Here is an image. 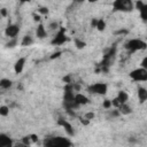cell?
Returning <instances> with one entry per match:
<instances>
[{"mask_svg": "<svg viewBox=\"0 0 147 147\" xmlns=\"http://www.w3.org/2000/svg\"><path fill=\"white\" fill-rule=\"evenodd\" d=\"M11 85H13V82H11L10 79H8V78H2V79L0 80V87L3 88V90L10 88Z\"/></svg>", "mask_w": 147, "mask_h": 147, "instance_id": "2e32d148", "label": "cell"}, {"mask_svg": "<svg viewBox=\"0 0 147 147\" xmlns=\"http://www.w3.org/2000/svg\"><path fill=\"white\" fill-rule=\"evenodd\" d=\"M30 137H31V141H32V142L38 141V136H36V134H30Z\"/></svg>", "mask_w": 147, "mask_h": 147, "instance_id": "d590c367", "label": "cell"}, {"mask_svg": "<svg viewBox=\"0 0 147 147\" xmlns=\"http://www.w3.org/2000/svg\"><path fill=\"white\" fill-rule=\"evenodd\" d=\"M129 76L134 82H147V70L144 68H137L130 71Z\"/></svg>", "mask_w": 147, "mask_h": 147, "instance_id": "5b68a950", "label": "cell"}, {"mask_svg": "<svg viewBox=\"0 0 147 147\" xmlns=\"http://www.w3.org/2000/svg\"><path fill=\"white\" fill-rule=\"evenodd\" d=\"M57 124L64 129V131L67 132V134H68L69 137H72V136L75 134V131H74V127H72V125H71V124H70L68 121H65L64 118L60 117V118L57 119Z\"/></svg>", "mask_w": 147, "mask_h": 147, "instance_id": "9c48e42d", "label": "cell"}, {"mask_svg": "<svg viewBox=\"0 0 147 147\" xmlns=\"http://www.w3.org/2000/svg\"><path fill=\"white\" fill-rule=\"evenodd\" d=\"M96 23H98V18H93L92 22H91V25L95 28V26H96Z\"/></svg>", "mask_w": 147, "mask_h": 147, "instance_id": "8d00e7d4", "label": "cell"}, {"mask_svg": "<svg viewBox=\"0 0 147 147\" xmlns=\"http://www.w3.org/2000/svg\"><path fill=\"white\" fill-rule=\"evenodd\" d=\"M141 68H144V69H146L147 70V56L146 57H144L142 59V61H141Z\"/></svg>", "mask_w": 147, "mask_h": 147, "instance_id": "f1b7e54d", "label": "cell"}, {"mask_svg": "<svg viewBox=\"0 0 147 147\" xmlns=\"http://www.w3.org/2000/svg\"><path fill=\"white\" fill-rule=\"evenodd\" d=\"M38 13H40V14H48V8L47 7H40L39 9H38Z\"/></svg>", "mask_w": 147, "mask_h": 147, "instance_id": "484cf974", "label": "cell"}, {"mask_svg": "<svg viewBox=\"0 0 147 147\" xmlns=\"http://www.w3.org/2000/svg\"><path fill=\"white\" fill-rule=\"evenodd\" d=\"M85 118H86V119H88V121H91L92 118H94V113H92V111L86 113V114H85Z\"/></svg>", "mask_w": 147, "mask_h": 147, "instance_id": "83f0119b", "label": "cell"}, {"mask_svg": "<svg viewBox=\"0 0 147 147\" xmlns=\"http://www.w3.org/2000/svg\"><path fill=\"white\" fill-rule=\"evenodd\" d=\"M75 101H76V103L78 106H85V105H88L90 103V99L87 96H85L84 94H82V93H76Z\"/></svg>", "mask_w": 147, "mask_h": 147, "instance_id": "8fae6325", "label": "cell"}, {"mask_svg": "<svg viewBox=\"0 0 147 147\" xmlns=\"http://www.w3.org/2000/svg\"><path fill=\"white\" fill-rule=\"evenodd\" d=\"M67 40H68V37L65 34V29L64 28H60L59 31L56 32V34L54 36V38L52 39L51 44L52 45H63Z\"/></svg>", "mask_w": 147, "mask_h": 147, "instance_id": "52a82bcc", "label": "cell"}, {"mask_svg": "<svg viewBox=\"0 0 147 147\" xmlns=\"http://www.w3.org/2000/svg\"><path fill=\"white\" fill-rule=\"evenodd\" d=\"M75 45H76V47L78 49H82V48H84L86 46V42L83 41V40H79V39H75Z\"/></svg>", "mask_w": 147, "mask_h": 147, "instance_id": "44dd1931", "label": "cell"}, {"mask_svg": "<svg viewBox=\"0 0 147 147\" xmlns=\"http://www.w3.org/2000/svg\"><path fill=\"white\" fill-rule=\"evenodd\" d=\"M137 95H138V99H139V102L140 103L146 102L147 101V88H145V87H138Z\"/></svg>", "mask_w": 147, "mask_h": 147, "instance_id": "5bb4252c", "label": "cell"}, {"mask_svg": "<svg viewBox=\"0 0 147 147\" xmlns=\"http://www.w3.org/2000/svg\"><path fill=\"white\" fill-rule=\"evenodd\" d=\"M114 33H115V34H127L129 31H127V30H118V31H115Z\"/></svg>", "mask_w": 147, "mask_h": 147, "instance_id": "f546056e", "label": "cell"}, {"mask_svg": "<svg viewBox=\"0 0 147 147\" xmlns=\"http://www.w3.org/2000/svg\"><path fill=\"white\" fill-rule=\"evenodd\" d=\"M44 147H71L72 142L69 138L61 137V136H54V137H47L42 141Z\"/></svg>", "mask_w": 147, "mask_h": 147, "instance_id": "6da1fadb", "label": "cell"}, {"mask_svg": "<svg viewBox=\"0 0 147 147\" xmlns=\"http://www.w3.org/2000/svg\"><path fill=\"white\" fill-rule=\"evenodd\" d=\"M22 142L30 146V144L32 142V141H31V137H30V136H24V137L22 138Z\"/></svg>", "mask_w": 147, "mask_h": 147, "instance_id": "603a6c76", "label": "cell"}, {"mask_svg": "<svg viewBox=\"0 0 147 147\" xmlns=\"http://www.w3.org/2000/svg\"><path fill=\"white\" fill-rule=\"evenodd\" d=\"M25 61H26L25 57H20V59L15 62V64H14V70H15L16 74H21V72L23 71L24 65H25Z\"/></svg>", "mask_w": 147, "mask_h": 147, "instance_id": "7c38bea8", "label": "cell"}, {"mask_svg": "<svg viewBox=\"0 0 147 147\" xmlns=\"http://www.w3.org/2000/svg\"><path fill=\"white\" fill-rule=\"evenodd\" d=\"M0 14H1L2 17H6L7 16V9L6 8H1L0 9Z\"/></svg>", "mask_w": 147, "mask_h": 147, "instance_id": "d6a6232c", "label": "cell"}, {"mask_svg": "<svg viewBox=\"0 0 147 147\" xmlns=\"http://www.w3.org/2000/svg\"><path fill=\"white\" fill-rule=\"evenodd\" d=\"M48 28L51 29V30H54V29H57V23L56 22H52L49 25H48Z\"/></svg>", "mask_w": 147, "mask_h": 147, "instance_id": "1f68e13d", "label": "cell"}, {"mask_svg": "<svg viewBox=\"0 0 147 147\" xmlns=\"http://www.w3.org/2000/svg\"><path fill=\"white\" fill-rule=\"evenodd\" d=\"M96 30L99 31H103L106 29V22L103 18H98V23H96Z\"/></svg>", "mask_w": 147, "mask_h": 147, "instance_id": "d6986e66", "label": "cell"}, {"mask_svg": "<svg viewBox=\"0 0 147 147\" xmlns=\"http://www.w3.org/2000/svg\"><path fill=\"white\" fill-rule=\"evenodd\" d=\"M32 42H33L32 37L26 34V36H24V37H23V39H22V41H21V46H22V47H26V46L32 45Z\"/></svg>", "mask_w": 147, "mask_h": 147, "instance_id": "e0dca14e", "label": "cell"}, {"mask_svg": "<svg viewBox=\"0 0 147 147\" xmlns=\"http://www.w3.org/2000/svg\"><path fill=\"white\" fill-rule=\"evenodd\" d=\"M87 91L91 93V94H98V95H105L108 91V85L106 83H101V82H98V83H94L92 85H90L87 87Z\"/></svg>", "mask_w": 147, "mask_h": 147, "instance_id": "277c9868", "label": "cell"}, {"mask_svg": "<svg viewBox=\"0 0 147 147\" xmlns=\"http://www.w3.org/2000/svg\"><path fill=\"white\" fill-rule=\"evenodd\" d=\"M16 45H17V39L16 38L15 39H9V41L6 44V47L7 48H14Z\"/></svg>", "mask_w": 147, "mask_h": 147, "instance_id": "7402d4cb", "label": "cell"}, {"mask_svg": "<svg viewBox=\"0 0 147 147\" xmlns=\"http://www.w3.org/2000/svg\"><path fill=\"white\" fill-rule=\"evenodd\" d=\"M61 54H62L61 52H56V53H53V54H52V56H51V59H56V57H59Z\"/></svg>", "mask_w": 147, "mask_h": 147, "instance_id": "e575fe53", "label": "cell"}, {"mask_svg": "<svg viewBox=\"0 0 147 147\" xmlns=\"http://www.w3.org/2000/svg\"><path fill=\"white\" fill-rule=\"evenodd\" d=\"M119 115H121V113H119L118 109H115V110H110L109 111V116L110 117H118Z\"/></svg>", "mask_w": 147, "mask_h": 147, "instance_id": "cb8c5ba5", "label": "cell"}, {"mask_svg": "<svg viewBox=\"0 0 147 147\" xmlns=\"http://www.w3.org/2000/svg\"><path fill=\"white\" fill-rule=\"evenodd\" d=\"M33 20H34L36 22H39V21H40V16H39V15H36V14H33Z\"/></svg>", "mask_w": 147, "mask_h": 147, "instance_id": "74e56055", "label": "cell"}, {"mask_svg": "<svg viewBox=\"0 0 147 147\" xmlns=\"http://www.w3.org/2000/svg\"><path fill=\"white\" fill-rule=\"evenodd\" d=\"M14 147H30V146H29V145H25V144H23V142L21 141V142H18V144L14 145Z\"/></svg>", "mask_w": 147, "mask_h": 147, "instance_id": "836d02e7", "label": "cell"}, {"mask_svg": "<svg viewBox=\"0 0 147 147\" xmlns=\"http://www.w3.org/2000/svg\"><path fill=\"white\" fill-rule=\"evenodd\" d=\"M139 14L142 22H147V2H144L142 7L139 9Z\"/></svg>", "mask_w": 147, "mask_h": 147, "instance_id": "9a60e30c", "label": "cell"}, {"mask_svg": "<svg viewBox=\"0 0 147 147\" xmlns=\"http://www.w3.org/2000/svg\"><path fill=\"white\" fill-rule=\"evenodd\" d=\"M118 110H119V113L123 114V115H129V114L132 113V108H131L129 105H126V103L122 105V106L118 108Z\"/></svg>", "mask_w": 147, "mask_h": 147, "instance_id": "ac0fdd59", "label": "cell"}, {"mask_svg": "<svg viewBox=\"0 0 147 147\" xmlns=\"http://www.w3.org/2000/svg\"><path fill=\"white\" fill-rule=\"evenodd\" d=\"M0 147H14L11 138L5 133H1L0 134Z\"/></svg>", "mask_w": 147, "mask_h": 147, "instance_id": "30bf717a", "label": "cell"}, {"mask_svg": "<svg viewBox=\"0 0 147 147\" xmlns=\"http://www.w3.org/2000/svg\"><path fill=\"white\" fill-rule=\"evenodd\" d=\"M0 115L1 116H3V117H6V116H8L9 115V107L8 106H1L0 107Z\"/></svg>", "mask_w": 147, "mask_h": 147, "instance_id": "ffe728a7", "label": "cell"}, {"mask_svg": "<svg viewBox=\"0 0 147 147\" xmlns=\"http://www.w3.org/2000/svg\"><path fill=\"white\" fill-rule=\"evenodd\" d=\"M36 37L39 38V39H44V38L47 37V31H46L44 24H41V23L38 24L37 29H36Z\"/></svg>", "mask_w": 147, "mask_h": 147, "instance_id": "4fadbf2b", "label": "cell"}, {"mask_svg": "<svg viewBox=\"0 0 147 147\" xmlns=\"http://www.w3.org/2000/svg\"><path fill=\"white\" fill-rule=\"evenodd\" d=\"M113 8L115 11H124V13H129L133 10V2L131 0H115L111 3Z\"/></svg>", "mask_w": 147, "mask_h": 147, "instance_id": "3957f363", "label": "cell"}, {"mask_svg": "<svg viewBox=\"0 0 147 147\" xmlns=\"http://www.w3.org/2000/svg\"><path fill=\"white\" fill-rule=\"evenodd\" d=\"M142 5H144V1H140V0H138V1L136 2V8L139 10V9L142 7Z\"/></svg>", "mask_w": 147, "mask_h": 147, "instance_id": "4dcf8cb0", "label": "cell"}, {"mask_svg": "<svg viewBox=\"0 0 147 147\" xmlns=\"http://www.w3.org/2000/svg\"><path fill=\"white\" fill-rule=\"evenodd\" d=\"M63 82L65 83V84H71L72 82H71V75H67L65 77H63Z\"/></svg>", "mask_w": 147, "mask_h": 147, "instance_id": "4316f807", "label": "cell"}, {"mask_svg": "<svg viewBox=\"0 0 147 147\" xmlns=\"http://www.w3.org/2000/svg\"><path fill=\"white\" fill-rule=\"evenodd\" d=\"M124 48L130 52V53H134L138 51H144L147 48V42L141 40V39H130L124 44Z\"/></svg>", "mask_w": 147, "mask_h": 147, "instance_id": "7a4b0ae2", "label": "cell"}, {"mask_svg": "<svg viewBox=\"0 0 147 147\" xmlns=\"http://www.w3.org/2000/svg\"><path fill=\"white\" fill-rule=\"evenodd\" d=\"M18 33H20V25L17 24H9L5 30V34L9 39H15Z\"/></svg>", "mask_w": 147, "mask_h": 147, "instance_id": "ba28073f", "label": "cell"}, {"mask_svg": "<svg viewBox=\"0 0 147 147\" xmlns=\"http://www.w3.org/2000/svg\"><path fill=\"white\" fill-rule=\"evenodd\" d=\"M127 100H129V94H127L125 91H119L118 94H117V96L111 100V103H113V106H114L116 109H118L122 105L126 103Z\"/></svg>", "mask_w": 147, "mask_h": 147, "instance_id": "8992f818", "label": "cell"}, {"mask_svg": "<svg viewBox=\"0 0 147 147\" xmlns=\"http://www.w3.org/2000/svg\"><path fill=\"white\" fill-rule=\"evenodd\" d=\"M102 106H103V108H105V109H110V107L113 106V103H111V101H110V100H105V101H103V103H102Z\"/></svg>", "mask_w": 147, "mask_h": 147, "instance_id": "d4e9b609", "label": "cell"}]
</instances>
